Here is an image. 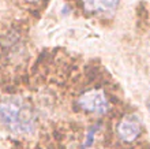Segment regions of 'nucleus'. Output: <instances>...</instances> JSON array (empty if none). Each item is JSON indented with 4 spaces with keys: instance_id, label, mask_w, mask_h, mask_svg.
Here are the masks:
<instances>
[{
    "instance_id": "nucleus-1",
    "label": "nucleus",
    "mask_w": 150,
    "mask_h": 149,
    "mask_svg": "<svg viewBox=\"0 0 150 149\" xmlns=\"http://www.w3.org/2000/svg\"><path fill=\"white\" fill-rule=\"evenodd\" d=\"M0 122L15 133H30L34 129V114L19 97H7L0 101Z\"/></svg>"
},
{
    "instance_id": "nucleus-2",
    "label": "nucleus",
    "mask_w": 150,
    "mask_h": 149,
    "mask_svg": "<svg viewBox=\"0 0 150 149\" xmlns=\"http://www.w3.org/2000/svg\"><path fill=\"white\" fill-rule=\"evenodd\" d=\"M78 104L83 111L93 114H105L109 107L107 96L101 89L86 90L78 98Z\"/></svg>"
},
{
    "instance_id": "nucleus-3",
    "label": "nucleus",
    "mask_w": 150,
    "mask_h": 149,
    "mask_svg": "<svg viewBox=\"0 0 150 149\" xmlns=\"http://www.w3.org/2000/svg\"><path fill=\"white\" fill-rule=\"evenodd\" d=\"M139 133H141V120L137 115H126L119 122L117 134L124 142L137 140Z\"/></svg>"
},
{
    "instance_id": "nucleus-4",
    "label": "nucleus",
    "mask_w": 150,
    "mask_h": 149,
    "mask_svg": "<svg viewBox=\"0 0 150 149\" xmlns=\"http://www.w3.org/2000/svg\"><path fill=\"white\" fill-rule=\"evenodd\" d=\"M119 0H82L83 8L87 12H107L116 8Z\"/></svg>"
},
{
    "instance_id": "nucleus-5",
    "label": "nucleus",
    "mask_w": 150,
    "mask_h": 149,
    "mask_svg": "<svg viewBox=\"0 0 150 149\" xmlns=\"http://www.w3.org/2000/svg\"><path fill=\"white\" fill-rule=\"evenodd\" d=\"M30 1H36L37 3V1H41V0H30Z\"/></svg>"
},
{
    "instance_id": "nucleus-6",
    "label": "nucleus",
    "mask_w": 150,
    "mask_h": 149,
    "mask_svg": "<svg viewBox=\"0 0 150 149\" xmlns=\"http://www.w3.org/2000/svg\"><path fill=\"white\" fill-rule=\"evenodd\" d=\"M149 108H150V106H149Z\"/></svg>"
}]
</instances>
